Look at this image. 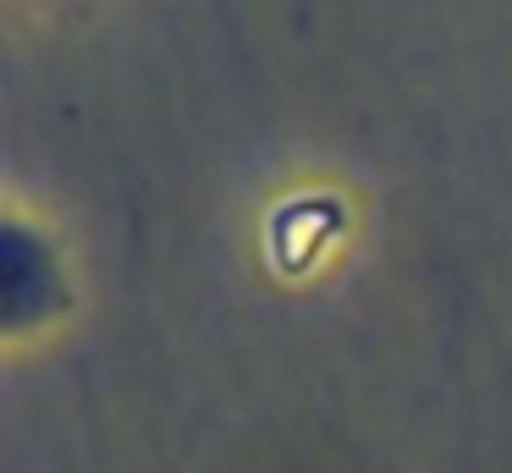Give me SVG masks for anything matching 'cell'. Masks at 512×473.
Masks as SVG:
<instances>
[{"label":"cell","mask_w":512,"mask_h":473,"mask_svg":"<svg viewBox=\"0 0 512 473\" xmlns=\"http://www.w3.org/2000/svg\"><path fill=\"white\" fill-rule=\"evenodd\" d=\"M0 270H6L0 297H6V325L12 330H34L61 308V270L39 231L12 220L6 226V248H0Z\"/></svg>","instance_id":"6da1fadb"}]
</instances>
